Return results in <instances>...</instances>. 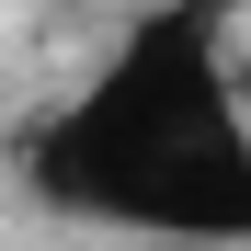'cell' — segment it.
<instances>
[{"label":"cell","mask_w":251,"mask_h":251,"mask_svg":"<svg viewBox=\"0 0 251 251\" xmlns=\"http://www.w3.org/2000/svg\"><path fill=\"white\" fill-rule=\"evenodd\" d=\"M240 103H251V57H240Z\"/></svg>","instance_id":"obj_2"},{"label":"cell","mask_w":251,"mask_h":251,"mask_svg":"<svg viewBox=\"0 0 251 251\" xmlns=\"http://www.w3.org/2000/svg\"><path fill=\"white\" fill-rule=\"evenodd\" d=\"M23 172L69 217L149 228V240H183V251H240L251 240V103L217 69L205 0H160L103 57L92 92L57 126H34Z\"/></svg>","instance_id":"obj_1"},{"label":"cell","mask_w":251,"mask_h":251,"mask_svg":"<svg viewBox=\"0 0 251 251\" xmlns=\"http://www.w3.org/2000/svg\"><path fill=\"white\" fill-rule=\"evenodd\" d=\"M160 251H183V240H160Z\"/></svg>","instance_id":"obj_3"}]
</instances>
